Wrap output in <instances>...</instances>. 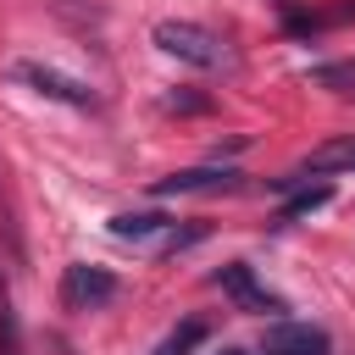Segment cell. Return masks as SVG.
<instances>
[{"label": "cell", "mask_w": 355, "mask_h": 355, "mask_svg": "<svg viewBox=\"0 0 355 355\" xmlns=\"http://www.w3.org/2000/svg\"><path fill=\"white\" fill-rule=\"evenodd\" d=\"M155 50L172 55V61H183V67H200V72H222V67H233L227 39L211 33V28H200V22H189V17H166V22H155Z\"/></svg>", "instance_id": "1"}, {"label": "cell", "mask_w": 355, "mask_h": 355, "mask_svg": "<svg viewBox=\"0 0 355 355\" xmlns=\"http://www.w3.org/2000/svg\"><path fill=\"white\" fill-rule=\"evenodd\" d=\"M111 239L133 244L144 255H166V250L189 244L194 227H178V216H161V211H122V216H111Z\"/></svg>", "instance_id": "2"}, {"label": "cell", "mask_w": 355, "mask_h": 355, "mask_svg": "<svg viewBox=\"0 0 355 355\" xmlns=\"http://www.w3.org/2000/svg\"><path fill=\"white\" fill-rule=\"evenodd\" d=\"M211 283L239 305V311H250V316H283V294H272L244 261H227V266H216L211 272Z\"/></svg>", "instance_id": "3"}, {"label": "cell", "mask_w": 355, "mask_h": 355, "mask_svg": "<svg viewBox=\"0 0 355 355\" xmlns=\"http://www.w3.org/2000/svg\"><path fill=\"white\" fill-rule=\"evenodd\" d=\"M11 78H17V83H28L33 94H44V100H61V105H78V111H94V105H100L89 83H78V78H67V72L44 67V61H11Z\"/></svg>", "instance_id": "4"}, {"label": "cell", "mask_w": 355, "mask_h": 355, "mask_svg": "<svg viewBox=\"0 0 355 355\" xmlns=\"http://www.w3.org/2000/svg\"><path fill=\"white\" fill-rule=\"evenodd\" d=\"M116 300V277L105 266H89V261H72L61 272V305L67 311H100Z\"/></svg>", "instance_id": "5"}, {"label": "cell", "mask_w": 355, "mask_h": 355, "mask_svg": "<svg viewBox=\"0 0 355 355\" xmlns=\"http://www.w3.org/2000/svg\"><path fill=\"white\" fill-rule=\"evenodd\" d=\"M261 355H327V333L311 322H272L261 338Z\"/></svg>", "instance_id": "6"}, {"label": "cell", "mask_w": 355, "mask_h": 355, "mask_svg": "<svg viewBox=\"0 0 355 355\" xmlns=\"http://www.w3.org/2000/svg\"><path fill=\"white\" fill-rule=\"evenodd\" d=\"M227 189H239L233 166H189L172 178H155V194H227Z\"/></svg>", "instance_id": "7"}, {"label": "cell", "mask_w": 355, "mask_h": 355, "mask_svg": "<svg viewBox=\"0 0 355 355\" xmlns=\"http://www.w3.org/2000/svg\"><path fill=\"white\" fill-rule=\"evenodd\" d=\"M200 344H205V322H200V316H189V322H178V327H172L150 355H194Z\"/></svg>", "instance_id": "8"}, {"label": "cell", "mask_w": 355, "mask_h": 355, "mask_svg": "<svg viewBox=\"0 0 355 355\" xmlns=\"http://www.w3.org/2000/svg\"><path fill=\"white\" fill-rule=\"evenodd\" d=\"M0 355H28L22 322H17V305H11V294H6V283H0Z\"/></svg>", "instance_id": "9"}, {"label": "cell", "mask_w": 355, "mask_h": 355, "mask_svg": "<svg viewBox=\"0 0 355 355\" xmlns=\"http://www.w3.org/2000/svg\"><path fill=\"white\" fill-rule=\"evenodd\" d=\"M327 200H333V189H327V183H316V189H305V194H294V200L283 205V222H300V216H311V211H316V205H327Z\"/></svg>", "instance_id": "10"}, {"label": "cell", "mask_w": 355, "mask_h": 355, "mask_svg": "<svg viewBox=\"0 0 355 355\" xmlns=\"http://www.w3.org/2000/svg\"><path fill=\"white\" fill-rule=\"evenodd\" d=\"M311 78H316V83H327V89H338V94H355V61H333V67H316Z\"/></svg>", "instance_id": "11"}, {"label": "cell", "mask_w": 355, "mask_h": 355, "mask_svg": "<svg viewBox=\"0 0 355 355\" xmlns=\"http://www.w3.org/2000/svg\"><path fill=\"white\" fill-rule=\"evenodd\" d=\"M322 166H355V144H344V150H327V155H316V161H311V172H322Z\"/></svg>", "instance_id": "12"}, {"label": "cell", "mask_w": 355, "mask_h": 355, "mask_svg": "<svg viewBox=\"0 0 355 355\" xmlns=\"http://www.w3.org/2000/svg\"><path fill=\"white\" fill-rule=\"evenodd\" d=\"M222 355H250V349H222Z\"/></svg>", "instance_id": "13"}]
</instances>
